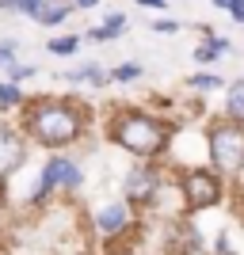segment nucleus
Returning <instances> with one entry per match:
<instances>
[{
	"instance_id": "nucleus-26",
	"label": "nucleus",
	"mask_w": 244,
	"mask_h": 255,
	"mask_svg": "<svg viewBox=\"0 0 244 255\" xmlns=\"http://www.w3.org/2000/svg\"><path fill=\"white\" fill-rule=\"evenodd\" d=\"M73 8H99V0H73Z\"/></svg>"
},
{
	"instance_id": "nucleus-10",
	"label": "nucleus",
	"mask_w": 244,
	"mask_h": 255,
	"mask_svg": "<svg viewBox=\"0 0 244 255\" xmlns=\"http://www.w3.org/2000/svg\"><path fill=\"white\" fill-rule=\"evenodd\" d=\"M69 15H73V4H57V0H46L42 8H38V15H34V23H42V27H61Z\"/></svg>"
},
{
	"instance_id": "nucleus-7",
	"label": "nucleus",
	"mask_w": 244,
	"mask_h": 255,
	"mask_svg": "<svg viewBox=\"0 0 244 255\" xmlns=\"http://www.w3.org/2000/svg\"><path fill=\"white\" fill-rule=\"evenodd\" d=\"M27 164V137L15 126L0 122V179H8L11 171H19Z\"/></svg>"
},
{
	"instance_id": "nucleus-1",
	"label": "nucleus",
	"mask_w": 244,
	"mask_h": 255,
	"mask_svg": "<svg viewBox=\"0 0 244 255\" xmlns=\"http://www.w3.org/2000/svg\"><path fill=\"white\" fill-rule=\"evenodd\" d=\"M23 133L42 149H73L88 133V115L73 99H34L23 103Z\"/></svg>"
},
{
	"instance_id": "nucleus-19",
	"label": "nucleus",
	"mask_w": 244,
	"mask_h": 255,
	"mask_svg": "<svg viewBox=\"0 0 244 255\" xmlns=\"http://www.w3.org/2000/svg\"><path fill=\"white\" fill-rule=\"evenodd\" d=\"M34 76V65H23V61H15L8 69V80H15V84H23V80H31Z\"/></svg>"
},
{
	"instance_id": "nucleus-2",
	"label": "nucleus",
	"mask_w": 244,
	"mask_h": 255,
	"mask_svg": "<svg viewBox=\"0 0 244 255\" xmlns=\"http://www.w3.org/2000/svg\"><path fill=\"white\" fill-rule=\"evenodd\" d=\"M107 137H111V145H118L122 152L138 160H160L172 145V122L149 115V111H138V107H118L107 118Z\"/></svg>"
},
{
	"instance_id": "nucleus-28",
	"label": "nucleus",
	"mask_w": 244,
	"mask_h": 255,
	"mask_svg": "<svg viewBox=\"0 0 244 255\" xmlns=\"http://www.w3.org/2000/svg\"><path fill=\"white\" fill-rule=\"evenodd\" d=\"M0 206H4V191H0Z\"/></svg>"
},
{
	"instance_id": "nucleus-20",
	"label": "nucleus",
	"mask_w": 244,
	"mask_h": 255,
	"mask_svg": "<svg viewBox=\"0 0 244 255\" xmlns=\"http://www.w3.org/2000/svg\"><path fill=\"white\" fill-rule=\"evenodd\" d=\"M42 4H46V0H15V11H19V15H27V19H34Z\"/></svg>"
},
{
	"instance_id": "nucleus-9",
	"label": "nucleus",
	"mask_w": 244,
	"mask_h": 255,
	"mask_svg": "<svg viewBox=\"0 0 244 255\" xmlns=\"http://www.w3.org/2000/svg\"><path fill=\"white\" fill-rule=\"evenodd\" d=\"M65 80H69V84H96V88H103V84H111V73H107L103 65L88 61V65H80V69H69Z\"/></svg>"
},
{
	"instance_id": "nucleus-23",
	"label": "nucleus",
	"mask_w": 244,
	"mask_h": 255,
	"mask_svg": "<svg viewBox=\"0 0 244 255\" xmlns=\"http://www.w3.org/2000/svg\"><path fill=\"white\" fill-rule=\"evenodd\" d=\"M225 11H229L237 23H244V0H225Z\"/></svg>"
},
{
	"instance_id": "nucleus-18",
	"label": "nucleus",
	"mask_w": 244,
	"mask_h": 255,
	"mask_svg": "<svg viewBox=\"0 0 244 255\" xmlns=\"http://www.w3.org/2000/svg\"><path fill=\"white\" fill-rule=\"evenodd\" d=\"M103 27H107V31H111V34H122V31H126V27H130V19H126V15H122V11H111V15H107V19H103Z\"/></svg>"
},
{
	"instance_id": "nucleus-25",
	"label": "nucleus",
	"mask_w": 244,
	"mask_h": 255,
	"mask_svg": "<svg viewBox=\"0 0 244 255\" xmlns=\"http://www.w3.org/2000/svg\"><path fill=\"white\" fill-rule=\"evenodd\" d=\"M214 252H218V255H233V252H229V236H218V248H214Z\"/></svg>"
},
{
	"instance_id": "nucleus-5",
	"label": "nucleus",
	"mask_w": 244,
	"mask_h": 255,
	"mask_svg": "<svg viewBox=\"0 0 244 255\" xmlns=\"http://www.w3.org/2000/svg\"><path fill=\"white\" fill-rule=\"evenodd\" d=\"M76 187H84V171H80V164L73 156H65V149H57V156L46 160L42 175H38V191L31 194V206H42L50 194L76 191Z\"/></svg>"
},
{
	"instance_id": "nucleus-17",
	"label": "nucleus",
	"mask_w": 244,
	"mask_h": 255,
	"mask_svg": "<svg viewBox=\"0 0 244 255\" xmlns=\"http://www.w3.org/2000/svg\"><path fill=\"white\" fill-rule=\"evenodd\" d=\"M11 65H15V38H4L0 42V73H8Z\"/></svg>"
},
{
	"instance_id": "nucleus-12",
	"label": "nucleus",
	"mask_w": 244,
	"mask_h": 255,
	"mask_svg": "<svg viewBox=\"0 0 244 255\" xmlns=\"http://www.w3.org/2000/svg\"><path fill=\"white\" fill-rule=\"evenodd\" d=\"M27 103V96H23V88L15 84V80H0V111H15V107Z\"/></svg>"
},
{
	"instance_id": "nucleus-8",
	"label": "nucleus",
	"mask_w": 244,
	"mask_h": 255,
	"mask_svg": "<svg viewBox=\"0 0 244 255\" xmlns=\"http://www.w3.org/2000/svg\"><path fill=\"white\" fill-rule=\"evenodd\" d=\"M92 225H96V233H103V236L126 233L130 225H134V206H130L126 198H122V202H111V206L92 213Z\"/></svg>"
},
{
	"instance_id": "nucleus-16",
	"label": "nucleus",
	"mask_w": 244,
	"mask_h": 255,
	"mask_svg": "<svg viewBox=\"0 0 244 255\" xmlns=\"http://www.w3.org/2000/svg\"><path fill=\"white\" fill-rule=\"evenodd\" d=\"M138 76H141L138 61H122L118 69H111V80H115V84H130V80H138Z\"/></svg>"
},
{
	"instance_id": "nucleus-3",
	"label": "nucleus",
	"mask_w": 244,
	"mask_h": 255,
	"mask_svg": "<svg viewBox=\"0 0 244 255\" xmlns=\"http://www.w3.org/2000/svg\"><path fill=\"white\" fill-rule=\"evenodd\" d=\"M206 149H210V160L222 175H241L244 171V122H233V118L214 122L210 133H206Z\"/></svg>"
},
{
	"instance_id": "nucleus-11",
	"label": "nucleus",
	"mask_w": 244,
	"mask_h": 255,
	"mask_svg": "<svg viewBox=\"0 0 244 255\" xmlns=\"http://www.w3.org/2000/svg\"><path fill=\"white\" fill-rule=\"evenodd\" d=\"M225 118H233V122H244V80H233V84H225Z\"/></svg>"
},
{
	"instance_id": "nucleus-15",
	"label": "nucleus",
	"mask_w": 244,
	"mask_h": 255,
	"mask_svg": "<svg viewBox=\"0 0 244 255\" xmlns=\"http://www.w3.org/2000/svg\"><path fill=\"white\" fill-rule=\"evenodd\" d=\"M46 50L50 53H76L80 50V38H76V34H61V38H50V42H46Z\"/></svg>"
},
{
	"instance_id": "nucleus-24",
	"label": "nucleus",
	"mask_w": 244,
	"mask_h": 255,
	"mask_svg": "<svg viewBox=\"0 0 244 255\" xmlns=\"http://www.w3.org/2000/svg\"><path fill=\"white\" fill-rule=\"evenodd\" d=\"M141 8H149V11H164L168 8V0H138Z\"/></svg>"
},
{
	"instance_id": "nucleus-14",
	"label": "nucleus",
	"mask_w": 244,
	"mask_h": 255,
	"mask_svg": "<svg viewBox=\"0 0 244 255\" xmlns=\"http://www.w3.org/2000/svg\"><path fill=\"white\" fill-rule=\"evenodd\" d=\"M187 88L191 92H218V88H225V80L218 73H195V76H187Z\"/></svg>"
},
{
	"instance_id": "nucleus-13",
	"label": "nucleus",
	"mask_w": 244,
	"mask_h": 255,
	"mask_svg": "<svg viewBox=\"0 0 244 255\" xmlns=\"http://www.w3.org/2000/svg\"><path fill=\"white\" fill-rule=\"evenodd\" d=\"M225 50H229V42H225V38H214V34H206V42L195 50V61L210 65V61H218V53H225Z\"/></svg>"
},
{
	"instance_id": "nucleus-6",
	"label": "nucleus",
	"mask_w": 244,
	"mask_h": 255,
	"mask_svg": "<svg viewBox=\"0 0 244 255\" xmlns=\"http://www.w3.org/2000/svg\"><path fill=\"white\" fill-rule=\"evenodd\" d=\"M160 183H164V175H160L157 160H141L138 168L126 171V179H122V198H126L134 210L138 206H153L160 194Z\"/></svg>"
},
{
	"instance_id": "nucleus-4",
	"label": "nucleus",
	"mask_w": 244,
	"mask_h": 255,
	"mask_svg": "<svg viewBox=\"0 0 244 255\" xmlns=\"http://www.w3.org/2000/svg\"><path fill=\"white\" fill-rule=\"evenodd\" d=\"M222 171L218 168H187L180 175V198H183V210L187 213H202V210H214L222 202Z\"/></svg>"
},
{
	"instance_id": "nucleus-21",
	"label": "nucleus",
	"mask_w": 244,
	"mask_h": 255,
	"mask_svg": "<svg viewBox=\"0 0 244 255\" xmlns=\"http://www.w3.org/2000/svg\"><path fill=\"white\" fill-rule=\"evenodd\" d=\"M84 38H88V42H111L115 34H111V31H107V27H103V23H99V27H92V31H84Z\"/></svg>"
},
{
	"instance_id": "nucleus-22",
	"label": "nucleus",
	"mask_w": 244,
	"mask_h": 255,
	"mask_svg": "<svg viewBox=\"0 0 244 255\" xmlns=\"http://www.w3.org/2000/svg\"><path fill=\"white\" fill-rule=\"evenodd\" d=\"M176 31H180V23H176V19H157V23H153V34H176Z\"/></svg>"
},
{
	"instance_id": "nucleus-27",
	"label": "nucleus",
	"mask_w": 244,
	"mask_h": 255,
	"mask_svg": "<svg viewBox=\"0 0 244 255\" xmlns=\"http://www.w3.org/2000/svg\"><path fill=\"white\" fill-rule=\"evenodd\" d=\"M214 8H225V0H214Z\"/></svg>"
}]
</instances>
